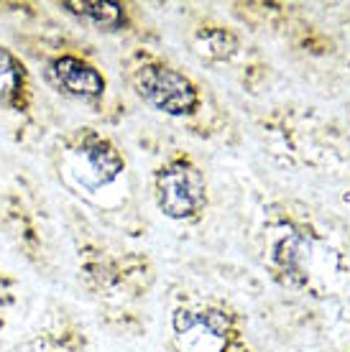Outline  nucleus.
<instances>
[{
    "instance_id": "obj_1",
    "label": "nucleus",
    "mask_w": 350,
    "mask_h": 352,
    "mask_svg": "<svg viewBox=\"0 0 350 352\" xmlns=\"http://www.w3.org/2000/svg\"><path fill=\"white\" fill-rule=\"evenodd\" d=\"M10 44L34 69L39 85L100 123L115 125L121 120L125 113L121 95L103 54L85 31L34 3L10 6Z\"/></svg>"
},
{
    "instance_id": "obj_2",
    "label": "nucleus",
    "mask_w": 350,
    "mask_h": 352,
    "mask_svg": "<svg viewBox=\"0 0 350 352\" xmlns=\"http://www.w3.org/2000/svg\"><path fill=\"white\" fill-rule=\"evenodd\" d=\"M54 182L88 210L95 225L128 232L133 228L131 161L113 133L95 123H79L59 131L46 148Z\"/></svg>"
},
{
    "instance_id": "obj_3",
    "label": "nucleus",
    "mask_w": 350,
    "mask_h": 352,
    "mask_svg": "<svg viewBox=\"0 0 350 352\" xmlns=\"http://www.w3.org/2000/svg\"><path fill=\"white\" fill-rule=\"evenodd\" d=\"M64 230L72 245L79 289L97 307L107 329L131 332L136 317L133 304L146 296L154 281L149 258L110 243L100 225L74 204L64 212Z\"/></svg>"
},
{
    "instance_id": "obj_4",
    "label": "nucleus",
    "mask_w": 350,
    "mask_h": 352,
    "mask_svg": "<svg viewBox=\"0 0 350 352\" xmlns=\"http://www.w3.org/2000/svg\"><path fill=\"white\" fill-rule=\"evenodd\" d=\"M0 232L31 271L54 278L59 271V240L44 199L26 179H13L0 192Z\"/></svg>"
},
{
    "instance_id": "obj_5",
    "label": "nucleus",
    "mask_w": 350,
    "mask_h": 352,
    "mask_svg": "<svg viewBox=\"0 0 350 352\" xmlns=\"http://www.w3.org/2000/svg\"><path fill=\"white\" fill-rule=\"evenodd\" d=\"M123 77L143 105L172 120L189 123L207 110L205 89L182 67L167 62L149 49H136L125 59Z\"/></svg>"
},
{
    "instance_id": "obj_6",
    "label": "nucleus",
    "mask_w": 350,
    "mask_h": 352,
    "mask_svg": "<svg viewBox=\"0 0 350 352\" xmlns=\"http://www.w3.org/2000/svg\"><path fill=\"white\" fill-rule=\"evenodd\" d=\"M169 324L179 352H251L240 329V314L225 301L182 291Z\"/></svg>"
},
{
    "instance_id": "obj_7",
    "label": "nucleus",
    "mask_w": 350,
    "mask_h": 352,
    "mask_svg": "<svg viewBox=\"0 0 350 352\" xmlns=\"http://www.w3.org/2000/svg\"><path fill=\"white\" fill-rule=\"evenodd\" d=\"M0 113L16 128L18 143L41 133V85L28 62L0 36Z\"/></svg>"
},
{
    "instance_id": "obj_8",
    "label": "nucleus",
    "mask_w": 350,
    "mask_h": 352,
    "mask_svg": "<svg viewBox=\"0 0 350 352\" xmlns=\"http://www.w3.org/2000/svg\"><path fill=\"white\" fill-rule=\"evenodd\" d=\"M154 199L158 212L176 222L200 220L207 210V179L200 164L184 153L174 151L154 168L151 176Z\"/></svg>"
},
{
    "instance_id": "obj_9",
    "label": "nucleus",
    "mask_w": 350,
    "mask_h": 352,
    "mask_svg": "<svg viewBox=\"0 0 350 352\" xmlns=\"http://www.w3.org/2000/svg\"><path fill=\"white\" fill-rule=\"evenodd\" d=\"M90 332L67 304H49L36 327L18 344V352H88Z\"/></svg>"
},
{
    "instance_id": "obj_10",
    "label": "nucleus",
    "mask_w": 350,
    "mask_h": 352,
    "mask_svg": "<svg viewBox=\"0 0 350 352\" xmlns=\"http://www.w3.org/2000/svg\"><path fill=\"white\" fill-rule=\"evenodd\" d=\"M56 13L79 31H95L103 36L138 34L136 6L121 0H59L52 3Z\"/></svg>"
},
{
    "instance_id": "obj_11",
    "label": "nucleus",
    "mask_w": 350,
    "mask_h": 352,
    "mask_svg": "<svg viewBox=\"0 0 350 352\" xmlns=\"http://www.w3.org/2000/svg\"><path fill=\"white\" fill-rule=\"evenodd\" d=\"M192 41L202 59L212 64L233 62L240 54V36L233 28L220 26V23H205V26H200L194 31Z\"/></svg>"
},
{
    "instance_id": "obj_12",
    "label": "nucleus",
    "mask_w": 350,
    "mask_h": 352,
    "mask_svg": "<svg viewBox=\"0 0 350 352\" xmlns=\"http://www.w3.org/2000/svg\"><path fill=\"white\" fill-rule=\"evenodd\" d=\"M21 299H23V283H21V278H18L16 273L6 271L0 265V335L16 319Z\"/></svg>"
}]
</instances>
